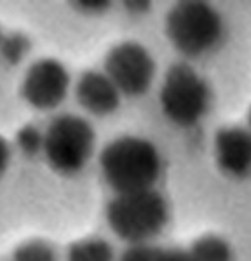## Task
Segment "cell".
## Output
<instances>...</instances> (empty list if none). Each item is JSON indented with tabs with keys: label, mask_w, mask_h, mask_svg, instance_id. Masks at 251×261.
Returning a JSON list of instances; mask_svg holds the SVG:
<instances>
[{
	"label": "cell",
	"mask_w": 251,
	"mask_h": 261,
	"mask_svg": "<svg viewBox=\"0 0 251 261\" xmlns=\"http://www.w3.org/2000/svg\"><path fill=\"white\" fill-rule=\"evenodd\" d=\"M99 167L108 187L119 193L152 190L161 176L157 146L140 136H120L99 153Z\"/></svg>",
	"instance_id": "6da1fadb"
},
{
	"label": "cell",
	"mask_w": 251,
	"mask_h": 261,
	"mask_svg": "<svg viewBox=\"0 0 251 261\" xmlns=\"http://www.w3.org/2000/svg\"><path fill=\"white\" fill-rule=\"evenodd\" d=\"M166 37L180 54L199 58L216 49L223 39V18L211 4L183 0L166 14Z\"/></svg>",
	"instance_id": "7a4b0ae2"
},
{
	"label": "cell",
	"mask_w": 251,
	"mask_h": 261,
	"mask_svg": "<svg viewBox=\"0 0 251 261\" xmlns=\"http://www.w3.org/2000/svg\"><path fill=\"white\" fill-rule=\"evenodd\" d=\"M107 223L120 241L141 246L162 231L169 211L157 190L119 193L107 204Z\"/></svg>",
	"instance_id": "3957f363"
},
{
	"label": "cell",
	"mask_w": 251,
	"mask_h": 261,
	"mask_svg": "<svg viewBox=\"0 0 251 261\" xmlns=\"http://www.w3.org/2000/svg\"><path fill=\"white\" fill-rule=\"evenodd\" d=\"M211 101L208 82L188 63H174L162 79L159 103L169 122L192 127L206 115Z\"/></svg>",
	"instance_id": "277c9868"
},
{
	"label": "cell",
	"mask_w": 251,
	"mask_h": 261,
	"mask_svg": "<svg viewBox=\"0 0 251 261\" xmlns=\"http://www.w3.org/2000/svg\"><path fill=\"white\" fill-rule=\"evenodd\" d=\"M93 125L79 115H58L44 133V155L49 166L61 174H77L94 151Z\"/></svg>",
	"instance_id": "5b68a950"
},
{
	"label": "cell",
	"mask_w": 251,
	"mask_h": 261,
	"mask_svg": "<svg viewBox=\"0 0 251 261\" xmlns=\"http://www.w3.org/2000/svg\"><path fill=\"white\" fill-rule=\"evenodd\" d=\"M105 75L120 94L143 96L156 77V60L145 45L133 40L120 42L105 56Z\"/></svg>",
	"instance_id": "8992f818"
},
{
	"label": "cell",
	"mask_w": 251,
	"mask_h": 261,
	"mask_svg": "<svg viewBox=\"0 0 251 261\" xmlns=\"http://www.w3.org/2000/svg\"><path fill=\"white\" fill-rule=\"evenodd\" d=\"M70 87V75L61 61L53 58L35 61L27 70L21 84V96L35 110L60 107Z\"/></svg>",
	"instance_id": "52a82bcc"
},
{
	"label": "cell",
	"mask_w": 251,
	"mask_h": 261,
	"mask_svg": "<svg viewBox=\"0 0 251 261\" xmlns=\"http://www.w3.org/2000/svg\"><path fill=\"white\" fill-rule=\"evenodd\" d=\"M215 159L220 171L242 178L251 171V130L221 127L215 134Z\"/></svg>",
	"instance_id": "ba28073f"
},
{
	"label": "cell",
	"mask_w": 251,
	"mask_h": 261,
	"mask_svg": "<svg viewBox=\"0 0 251 261\" xmlns=\"http://www.w3.org/2000/svg\"><path fill=\"white\" fill-rule=\"evenodd\" d=\"M79 105L86 112L96 117H105L114 113L120 105V92L115 84L105 75V71L87 70L79 77L75 87Z\"/></svg>",
	"instance_id": "9c48e42d"
},
{
	"label": "cell",
	"mask_w": 251,
	"mask_h": 261,
	"mask_svg": "<svg viewBox=\"0 0 251 261\" xmlns=\"http://www.w3.org/2000/svg\"><path fill=\"white\" fill-rule=\"evenodd\" d=\"M188 256L192 261H232L234 252L230 244L220 235H203L192 242Z\"/></svg>",
	"instance_id": "30bf717a"
},
{
	"label": "cell",
	"mask_w": 251,
	"mask_h": 261,
	"mask_svg": "<svg viewBox=\"0 0 251 261\" xmlns=\"http://www.w3.org/2000/svg\"><path fill=\"white\" fill-rule=\"evenodd\" d=\"M120 261H192L188 256V251L182 249H167V247L150 246V244H141V246L128 247Z\"/></svg>",
	"instance_id": "8fae6325"
},
{
	"label": "cell",
	"mask_w": 251,
	"mask_h": 261,
	"mask_svg": "<svg viewBox=\"0 0 251 261\" xmlns=\"http://www.w3.org/2000/svg\"><path fill=\"white\" fill-rule=\"evenodd\" d=\"M66 261H114V249L103 239H84L68 247Z\"/></svg>",
	"instance_id": "7c38bea8"
},
{
	"label": "cell",
	"mask_w": 251,
	"mask_h": 261,
	"mask_svg": "<svg viewBox=\"0 0 251 261\" xmlns=\"http://www.w3.org/2000/svg\"><path fill=\"white\" fill-rule=\"evenodd\" d=\"M12 261H58V254L51 244L28 241L16 247L12 252Z\"/></svg>",
	"instance_id": "4fadbf2b"
},
{
	"label": "cell",
	"mask_w": 251,
	"mask_h": 261,
	"mask_svg": "<svg viewBox=\"0 0 251 261\" xmlns=\"http://www.w3.org/2000/svg\"><path fill=\"white\" fill-rule=\"evenodd\" d=\"M30 50V39L24 33H9L4 35V40L0 44V54L7 63L18 65Z\"/></svg>",
	"instance_id": "5bb4252c"
},
{
	"label": "cell",
	"mask_w": 251,
	"mask_h": 261,
	"mask_svg": "<svg viewBox=\"0 0 251 261\" xmlns=\"http://www.w3.org/2000/svg\"><path fill=\"white\" fill-rule=\"evenodd\" d=\"M16 145L24 155L33 157V155L44 151V133L37 125H23L16 134Z\"/></svg>",
	"instance_id": "9a60e30c"
},
{
	"label": "cell",
	"mask_w": 251,
	"mask_h": 261,
	"mask_svg": "<svg viewBox=\"0 0 251 261\" xmlns=\"http://www.w3.org/2000/svg\"><path fill=\"white\" fill-rule=\"evenodd\" d=\"M75 9L87 12V14H98V12L107 11L112 6L110 2H102V0H79V2H72Z\"/></svg>",
	"instance_id": "2e32d148"
},
{
	"label": "cell",
	"mask_w": 251,
	"mask_h": 261,
	"mask_svg": "<svg viewBox=\"0 0 251 261\" xmlns=\"http://www.w3.org/2000/svg\"><path fill=\"white\" fill-rule=\"evenodd\" d=\"M9 159H11V148L9 143L0 136V176L6 172L7 166H9Z\"/></svg>",
	"instance_id": "e0dca14e"
},
{
	"label": "cell",
	"mask_w": 251,
	"mask_h": 261,
	"mask_svg": "<svg viewBox=\"0 0 251 261\" xmlns=\"http://www.w3.org/2000/svg\"><path fill=\"white\" fill-rule=\"evenodd\" d=\"M124 7L131 12H145L150 9V2H124Z\"/></svg>",
	"instance_id": "ac0fdd59"
},
{
	"label": "cell",
	"mask_w": 251,
	"mask_h": 261,
	"mask_svg": "<svg viewBox=\"0 0 251 261\" xmlns=\"http://www.w3.org/2000/svg\"><path fill=\"white\" fill-rule=\"evenodd\" d=\"M248 124H249V130H251V108H249V112H248Z\"/></svg>",
	"instance_id": "d6986e66"
},
{
	"label": "cell",
	"mask_w": 251,
	"mask_h": 261,
	"mask_svg": "<svg viewBox=\"0 0 251 261\" xmlns=\"http://www.w3.org/2000/svg\"><path fill=\"white\" fill-rule=\"evenodd\" d=\"M2 40H4V33H2V30H0V44H2Z\"/></svg>",
	"instance_id": "ffe728a7"
}]
</instances>
